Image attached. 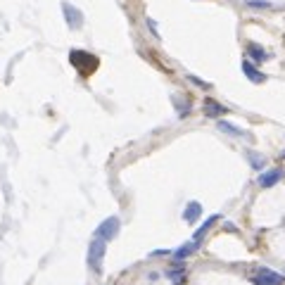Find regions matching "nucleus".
Masks as SVG:
<instances>
[{"label": "nucleus", "mask_w": 285, "mask_h": 285, "mask_svg": "<svg viewBox=\"0 0 285 285\" xmlns=\"http://www.w3.org/2000/svg\"><path fill=\"white\" fill-rule=\"evenodd\" d=\"M69 62H71V67H76L83 76H88L90 71H95V67H98V57L86 53V50H71Z\"/></svg>", "instance_id": "nucleus-1"}, {"label": "nucleus", "mask_w": 285, "mask_h": 285, "mask_svg": "<svg viewBox=\"0 0 285 285\" xmlns=\"http://www.w3.org/2000/svg\"><path fill=\"white\" fill-rule=\"evenodd\" d=\"M107 252V242L100 240V238H93L88 245V266L93 273H100L102 271V259H105Z\"/></svg>", "instance_id": "nucleus-2"}, {"label": "nucleus", "mask_w": 285, "mask_h": 285, "mask_svg": "<svg viewBox=\"0 0 285 285\" xmlns=\"http://www.w3.org/2000/svg\"><path fill=\"white\" fill-rule=\"evenodd\" d=\"M119 228H121L119 216H109V219H105V221L95 228V238H100V240H105V242L114 240L116 235H119Z\"/></svg>", "instance_id": "nucleus-3"}, {"label": "nucleus", "mask_w": 285, "mask_h": 285, "mask_svg": "<svg viewBox=\"0 0 285 285\" xmlns=\"http://www.w3.org/2000/svg\"><path fill=\"white\" fill-rule=\"evenodd\" d=\"M62 15H64V22H67V27L74 29V31H79L83 27V12H81L76 5H71V3H62Z\"/></svg>", "instance_id": "nucleus-4"}, {"label": "nucleus", "mask_w": 285, "mask_h": 285, "mask_svg": "<svg viewBox=\"0 0 285 285\" xmlns=\"http://www.w3.org/2000/svg\"><path fill=\"white\" fill-rule=\"evenodd\" d=\"M252 280H254V285H283L285 283V278L280 273H276V271H271L266 266L259 268L257 276L252 278Z\"/></svg>", "instance_id": "nucleus-5"}, {"label": "nucleus", "mask_w": 285, "mask_h": 285, "mask_svg": "<svg viewBox=\"0 0 285 285\" xmlns=\"http://www.w3.org/2000/svg\"><path fill=\"white\" fill-rule=\"evenodd\" d=\"M280 178H283V169H268V171H264V174H259L257 183L261 188H273Z\"/></svg>", "instance_id": "nucleus-6"}, {"label": "nucleus", "mask_w": 285, "mask_h": 285, "mask_svg": "<svg viewBox=\"0 0 285 285\" xmlns=\"http://www.w3.org/2000/svg\"><path fill=\"white\" fill-rule=\"evenodd\" d=\"M240 67H242V74H245L252 83H264V81H266V74H264V71H259L254 64L249 62V60H242Z\"/></svg>", "instance_id": "nucleus-7"}, {"label": "nucleus", "mask_w": 285, "mask_h": 285, "mask_svg": "<svg viewBox=\"0 0 285 285\" xmlns=\"http://www.w3.org/2000/svg\"><path fill=\"white\" fill-rule=\"evenodd\" d=\"M200 216H202V205L195 202V200H193V202H188L186 209H183V221H186V223H195Z\"/></svg>", "instance_id": "nucleus-8"}, {"label": "nucleus", "mask_w": 285, "mask_h": 285, "mask_svg": "<svg viewBox=\"0 0 285 285\" xmlns=\"http://www.w3.org/2000/svg\"><path fill=\"white\" fill-rule=\"evenodd\" d=\"M247 57H249V62H266L268 60V53L261 48V45H257V43H249L247 45Z\"/></svg>", "instance_id": "nucleus-9"}, {"label": "nucleus", "mask_w": 285, "mask_h": 285, "mask_svg": "<svg viewBox=\"0 0 285 285\" xmlns=\"http://www.w3.org/2000/svg\"><path fill=\"white\" fill-rule=\"evenodd\" d=\"M216 221H219V214H212V216H209V219H207V221L202 223V226H200V228L195 231V235H193V240H195L197 245H200V242H202V238H205L207 233L212 231V226H214Z\"/></svg>", "instance_id": "nucleus-10"}, {"label": "nucleus", "mask_w": 285, "mask_h": 285, "mask_svg": "<svg viewBox=\"0 0 285 285\" xmlns=\"http://www.w3.org/2000/svg\"><path fill=\"white\" fill-rule=\"evenodd\" d=\"M205 114L212 116V119H216V116H223V114H226V107L219 105L216 100L207 98V100H205Z\"/></svg>", "instance_id": "nucleus-11"}, {"label": "nucleus", "mask_w": 285, "mask_h": 285, "mask_svg": "<svg viewBox=\"0 0 285 285\" xmlns=\"http://www.w3.org/2000/svg\"><path fill=\"white\" fill-rule=\"evenodd\" d=\"M197 247H200V245H197L195 240L186 242V245H181V247H178L176 252H174V259H176V261H183V259H188V257H190V254H193V252H195Z\"/></svg>", "instance_id": "nucleus-12"}, {"label": "nucleus", "mask_w": 285, "mask_h": 285, "mask_svg": "<svg viewBox=\"0 0 285 285\" xmlns=\"http://www.w3.org/2000/svg\"><path fill=\"white\" fill-rule=\"evenodd\" d=\"M216 126H219V131H223V133H228V135H235V138H242V135H247L245 131H242V128H238V126L231 124V121H223V119H221V121H219Z\"/></svg>", "instance_id": "nucleus-13"}, {"label": "nucleus", "mask_w": 285, "mask_h": 285, "mask_svg": "<svg viewBox=\"0 0 285 285\" xmlns=\"http://www.w3.org/2000/svg\"><path fill=\"white\" fill-rule=\"evenodd\" d=\"M169 278L174 280V285H183V280H186V268H169Z\"/></svg>", "instance_id": "nucleus-14"}, {"label": "nucleus", "mask_w": 285, "mask_h": 285, "mask_svg": "<svg viewBox=\"0 0 285 285\" xmlns=\"http://www.w3.org/2000/svg\"><path fill=\"white\" fill-rule=\"evenodd\" d=\"M247 160H249V164H252L257 171L264 169V157H259L257 152H247Z\"/></svg>", "instance_id": "nucleus-15"}, {"label": "nucleus", "mask_w": 285, "mask_h": 285, "mask_svg": "<svg viewBox=\"0 0 285 285\" xmlns=\"http://www.w3.org/2000/svg\"><path fill=\"white\" fill-rule=\"evenodd\" d=\"M247 5L249 8H268L266 0H247Z\"/></svg>", "instance_id": "nucleus-16"}, {"label": "nucleus", "mask_w": 285, "mask_h": 285, "mask_svg": "<svg viewBox=\"0 0 285 285\" xmlns=\"http://www.w3.org/2000/svg\"><path fill=\"white\" fill-rule=\"evenodd\" d=\"M167 254H171L169 249H155L152 252V257H167Z\"/></svg>", "instance_id": "nucleus-17"}]
</instances>
